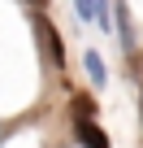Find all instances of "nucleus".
Returning <instances> with one entry per match:
<instances>
[{"mask_svg": "<svg viewBox=\"0 0 143 148\" xmlns=\"http://www.w3.org/2000/svg\"><path fill=\"white\" fill-rule=\"evenodd\" d=\"M74 131H78V139H83L87 148H113L108 135L96 126V100H87V96L74 100Z\"/></svg>", "mask_w": 143, "mask_h": 148, "instance_id": "nucleus-1", "label": "nucleus"}, {"mask_svg": "<svg viewBox=\"0 0 143 148\" xmlns=\"http://www.w3.org/2000/svg\"><path fill=\"white\" fill-rule=\"evenodd\" d=\"M35 31H39V44H43V52H48V57H52V65L61 70V65H65V48H61V35H56V26H52V22L39 13V18H35Z\"/></svg>", "mask_w": 143, "mask_h": 148, "instance_id": "nucleus-2", "label": "nucleus"}, {"mask_svg": "<svg viewBox=\"0 0 143 148\" xmlns=\"http://www.w3.org/2000/svg\"><path fill=\"white\" fill-rule=\"evenodd\" d=\"M83 65H87V74H91V83H96V87H104V79H108V74H104V61H100V52H96V48H87Z\"/></svg>", "mask_w": 143, "mask_h": 148, "instance_id": "nucleus-3", "label": "nucleus"}, {"mask_svg": "<svg viewBox=\"0 0 143 148\" xmlns=\"http://www.w3.org/2000/svg\"><path fill=\"white\" fill-rule=\"evenodd\" d=\"M74 9H78L83 22H104V5L100 0H74Z\"/></svg>", "mask_w": 143, "mask_h": 148, "instance_id": "nucleus-4", "label": "nucleus"}, {"mask_svg": "<svg viewBox=\"0 0 143 148\" xmlns=\"http://www.w3.org/2000/svg\"><path fill=\"white\" fill-rule=\"evenodd\" d=\"M117 26H121V44L126 48H134V35H130V13H126V5L117 0Z\"/></svg>", "mask_w": 143, "mask_h": 148, "instance_id": "nucleus-5", "label": "nucleus"}, {"mask_svg": "<svg viewBox=\"0 0 143 148\" xmlns=\"http://www.w3.org/2000/svg\"><path fill=\"white\" fill-rule=\"evenodd\" d=\"M30 5H35V9H43V5H48V0H30Z\"/></svg>", "mask_w": 143, "mask_h": 148, "instance_id": "nucleus-6", "label": "nucleus"}]
</instances>
